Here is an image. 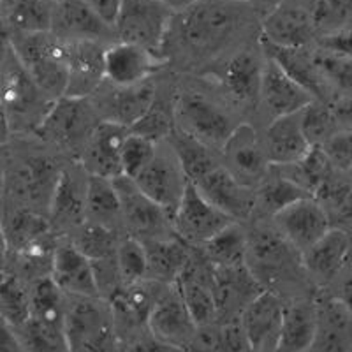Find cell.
<instances>
[{
    "label": "cell",
    "instance_id": "cell-27",
    "mask_svg": "<svg viewBox=\"0 0 352 352\" xmlns=\"http://www.w3.org/2000/svg\"><path fill=\"white\" fill-rule=\"evenodd\" d=\"M308 9L276 6L261 21V41L276 48H308L316 37Z\"/></svg>",
    "mask_w": 352,
    "mask_h": 352
},
{
    "label": "cell",
    "instance_id": "cell-24",
    "mask_svg": "<svg viewBox=\"0 0 352 352\" xmlns=\"http://www.w3.org/2000/svg\"><path fill=\"white\" fill-rule=\"evenodd\" d=\"M349 252H351L349 231L331 228L312 247H308L305 252L300 254L301 266L308 278H312L320 287H326L347 266H351Z\"/></svg>",
    "mask_w": 352,
    "mask_h": 352
},
{
    "label": "cell",
    "instance_id": "cell-55",
    "mask_svg": "<svg viewBox=\"0 0 352 352\" xmlns=\"http://www.w3.org/2000/svg\"><path fill=\"white\" fill-rule=\"evenodd\" d=\"M160 351V342L150 338H138V340L131 342L125 349L118 352H159Z\"/></svg>",
    "mask_w": 352,
    "mask_h": 352
},
{
    "label": "cell",
    "instance_id": "cell-46",
    "mask_svg": "<svg viewBox=\"0 0 352 352\" xmlns=\"http://www.w3.org/2000/svg\"><path fill=\"white\" fill-rule=\"evenodd\" d=\"M300 118L301 129H303V134L310 146H319L335 132L342 131L336 124L328 102H324V100L314 99L310 104L301 109Z\"/></svg>",
    "mask_w": 352,
    "mask_h": 352
},
{
    "label": "cell",
    "instance_id": "cell-7",
    "mask_svg": "<svg viewBox=\"0 0 352 352\" xmlns=\"http://www.w3.org/2000/svg\"><path fill=\"white\" fill-rule=\"evenodd\" d=\"M245 266L263 289L289 280L296 270H303L300 252L275 228L247 232Z\"/></svg>",
    "mask_w": 352,
    "mask_h": 352
},
{
    "label": "cell",
    "instance_id": "cell-28",
    "mask_svg": "<svg viewBox=\"0 0 352 352\" xmlns=\"http://www.w3.org/2000/svg\"><path fill=\"white\" fill-rule=\"evenodd\" d=\"M316 312L317 331L310 351L351 352V305L329 294L316 301Z\"/></svg>",
    "mask_w": 352,
    "mask_h": 352
},
{
    "label": "cell",
    "instance_id": "cell-5",
    "mask_svg": "<svg viewBox=\"0 0 352 352\" xmlns=\"http://www.w3.org/2000/svg\"><path fill=\"white\" fill-rule=\"evenodd\" d=\"M11 50L44 96L52 100L65 96L67 71L62 39L52 34H14Z\"/></svg>",
    "mask_w": 352,
    "mask_h": 352
},
{
    "label": "cell",
    "instance_id": "cell-12",
    "mask_svg": "<svg viewBox=\"0 0 352 352\" xmlns=\"http://www.w3.org/2000/svg\"><path fill=\"white\" fill-rule=\"evenodd\" d=\"M224 168L240 184L256 188L270 171V160L264 152L261 134L250 124H238L220 148Z\"/></svg>",
    "mask_w": 352,
    "mask_h": 352
},
{
    "label": "cell",
    "instance_id": "cell-14",
    "mask_svg": "<svg viewBox=\"0 0 352 352\" xmlns=\"http://www.w3.org/2000/svg\"><path fill=\"white\" fill-rule=\"evenodd\" d=\"M88 173L80 162L64 166L56 178L48 204L50 228L58 231H76L85 222Z\"/></svg>",
    "mask_w": 352,
    "mask_h": 352
},
{
    "label": "cell",
    "instance_id": "cell-31",
    "mask_svg": "<svg viewBox=\"0 0 352 352\" xmlns=\"http://www.w3.org/2000/svg\"><path fill=\"white\" fill-rule=\"evenodd\" d=\"M166 285L143 278V280L132 282V284H122L106 298L111 308L113 320L127 324L129 328L134 326H146L150 312L160 292L164 291Z\"/></svg>",
    "mask_w": 352,
    "mask_h": 352
},
{
    "label": "cell",
    "instance_id": "cell-10",
    "mask_svg": "<svg viewBox=\"0 0 352 352\" xmlns=\"http://www.w3.org/2000/svg\"><path fill=\"white\" fill-rule=\"evenodd\" d=\"M232 222L234 220L213 206L192 182H187L180 203L171 217L176 236L194 248H199Z\"/></svg>",
    "mask_w": 352,
    "mask_h": 352
},
{
    "label": "cell",
    "instance_id": "cell-39",
    "mask_svg": "<svg viewBox=\"0 0 352 352\" xmlns=\"http://www.w3.org/2000/svg\"><path fill=\"white\" fill-rule=\"evenodd\" d=\"M67 294L58 289L52 276H37L28 280V317L43 324L64 326Z\"/></svg>",
    "mask_w": 352,
    "mask_h": 352
},
{
    "label": "cell",
    "instance_id": "cell-30",
    "mask_svg": "<svg viewBox=\"0 0 352 352\" xmlns=\"http://www.w3.org/2000/svg\"><path fill=\"white\" fill-rule=\"evenodd\" d=\"M157 87L152 80L143 81L132 87H111V92L106 94L96 106L100 120L113 122L125 129H131L141 116L148 111L155 99Z\"/></svg>",
    "mask_w": 352,
    "mask_h": 352
},
{
    "label": "cell",
    "instance_id": "cell-9",
    "mask_svg": "<svg viewBox=\"0 0 352 352\" xmlns=\"http://www.w3.org/2000/svg\"><path fill=\"white\" fill-rule=\"evenodd\" d=\"M175 14L157 0H122L113 32L120 43L138 44L160 55Z\"/></svg>",
    "mask_w": 352,
    "mask_h": 352
},
{
    "label": "cell",
    "instance_id": "cell-19",
    "mask_svg": "<svg viewBox=\"0 0 352 352\" xmlns=\"http://www.w3.org/2000/svg\"><path fill=\"white\" fill-rule=\"evenodd\" d=\"M213 206L234 222H243L254 217L256 192L240 182L220 164L194 184Z\"/></svg>",
    "mask_w": 352,
    "mask_h": 352
},
{
    "label": "cell",
    "instance_id": "cell-42",
    "mask_svg": "<svg viewBox=\"0 0 352 352\" xmlns=\"http://www.w3.org/2000/svg\"><path fill=\"white\" fill-rule=\"evenodd\" d=\"M74 232L76 234L71 241L81 254L88 257L90 263L115 259L120 232H115L102 226L90 224V222H83Z\"/></svg>",
    "mask_w": 352,
    "mask_h": 352
},
{
    "label": "cell",
    "instance_id": "cell-50",
    "mask_svg": "<svg viewBox=\"0 0 352 352\" xmlns=\"http://www.w3.org/2000/svg\"><path fill=\"white\" fill-rule=\"evenodd\" d=\"M157 146H159V143H155V141L129 131L120 150L122 175L131 178V180L134 176H138V173L155 155Z\"/></svg>",
    "mask_w": 352,
    "mask_h": 352
},
{
    "label": "cell",
    "instance_id": "cell-8",
    "mask_svg": "<svg viewBox=\"0 0 352 352\" xmlns=\"http://www.w3.org/2000/svg\"><path fill=\"white\" fill-rule=\"evenodd\" d=\"M236 125L228 109L203 94L192 90L176 94L175 127L194 136L215 152H220Z\"/></svg>",
    "mask_w": 352,
    "mask_h": 352
},
{
    "label": "cell",
    "instance_id": "cell-21",
    "mask_svg": "<svg viewBox=\"0 0 352 352\" xmlns=\"http://www.w3.org/2000/svg\"><path fill=\"white\" fill-rule=\"evenodd\" d=\"M264 58L256 52L241 50L213 71V78L220 85L228 99L241 106H254L259 100L261 78Z\"/></svg>",
    "mask_w": 352,
    "mask_h": 352
},
{
    "label": "cell",
    "instance_id": "cell-40",
    "mask_svg": "<svg viewBox=\"0 0 352 352\" xmlns=\"http://www.w3.org/2000/svg\"><path fill=\"white\" fill-rule=\"evenodd\" d=\"M56 0H11L6 20L14 34H52Z\"/></svg>",
    "mask_w": 352,
    "mask_h": 352
},
{
    "label": "cell",
    "instance_id": "cell-43",
    "mask_svg": "<svg viewBox=\"0 0 352 352\" xmlns=\"http://www.w3.org/2000/svg\"><path fill=\"white\" fill-rule=\"evenodd\" d=\"M0 317L12 328L28 319V284L8 270L0 276Z\"/></svg>",
    "mask_w": 352,
    "mask_h": 352
},
{
    "label": "cell",
    "instance_id": "cell-37",
    "mask_svg": "<svg viewBox=\"0 0 352 352\" xmlns=\"http://www.w3.org/2000/svg\"><path fill=\"white\" fill-rule=\"evenodd\" d=\"M166 144L175 153L185 178L192 184H196L206 173L222 164L215 150L201 143L199 140H196L187 132L180 131L178 127L169 132V136L166 138Z\"/></svg>",
    "mask_w": 352,
    "mask_h": 352
},
{
    "label": "cell",
    "instance_id": "cell-61",
    "mask_svg": "<svg viewBox=\"0 0 352 352\" xmlns=\"http://www.w3.org/2000/svg\"><path fill=\"white\" fill-rule=\"evenodd\" d=\"M236 2H243V4L250 6V4H252V2H254V0H236Z\"/></svg>",
    "mask_w": 352,
    "mask_h": 352
},
{
    "label": "cell",
    "instance_id": "cell-51",
    "mask_svg": "<svg viewBox=\"0 0 352 352\" xmlns=\"http://www.w3.org/2000/svg\"><path fill=\"white\" fill-rule=\"evenodd\" d=\"M320 152L324 153L329 164L336 171L349 175L352 164V152H351V131H338L322 144H319Z\"/></svg>",
    "mask_w": 352,
    "mask_h": 352
},
{
    "label": "cell",
    "instance_id": "cell-35",
    "mask_svg": "<svg viewBox=\"0 0 352 352\" xmlns=\"http://www.w3.org/2000/svg\"><path fill=\"white\" fill-rule=\"evenodd\" d=\"M261 46L264 50V55L280 65L282 71L298 85H301L307 92L312 94L314 99L324 100L326 85L316 67L314 52L308 48H276L263 41H261Z\"/></svg>",
    "mask_w": 352,
    "mask_h": 352
},
{
    "label": "cell",
    "instance_id": "cell-22",
    "mask_svg": "<svg viewBox=\"0 0 352 352\" xmlns=\"http://www.w3.org/2000/svg\"><path fill=\"white\" fill-rule=\"evenodd\" d=\"M129 129L113 122L100 120L90 132L80 150V162L85 171L100 178L122 176L120 150Z\"/></svg>",
    "mask_w": 352,
    "mask_h": 352
},
{
    "label": "cell",
    "instance_id": "cell-57",
    "mask_svg": "<svg viewBox=\"0 0 352 352\" xmlns=\"http://www.w3.org/2000/svg\"><path fill=\"white\" fill-rule=\"evenodd\" d=\"M9 52H11V36L6 32L4 28L0 27V65L4 64Z\"/></svg>",
    "mask_w": 352,
    "mask_h": 352
},
{
    "label": "cell",
    "instance_id": "cell-17",
    "mask_svg": "<svg viewBox=\"0 0 352 352\" xmlns=\"http://www.w3.org/2000/svg\"><path fill=\"white\" fill-rule=\"evenodd\" d=\"M285 301L278 292L264 289L240 314V324L252 352H275Z\"/></svg>",
    "mask_w": 352,
    "mask_h": 352
},
{
    "label": "cell",
    "instance_id": "cell-52",
    "mask_svg": "<svg viewBox=\"0 0 352 352\" xmlns=\"http://www.w3.org/2000/svg\"><path fill=\"white\" fill-rule=\"evenodd\" d=\"M317 50L336 53V55H351V30L342 28V30H336V32L322 34Z\"/></svg>",
    "mask_w": 352,
    "mask_h": 352
},
{
    "label": "cell",
    "instance_id": "cell-36",
    "mask_svg": "<svg viewBox=\"0 0 352 352\" xmlns=\"http://www.w3.org/2000/svg\"><path fill=\"white\" fill-rule=\"evenodd\" d=\"M85 222L102 226L115 232H120L124 229L120 199H118L113 180L88 175Z\"/></svg>",
    "mask_w": 352,
    "mask_h": 352
},
{
    "label": "cell",
    "instance_id": "cell-23",
    "mask_svg": "<svg viewBox=\"0 0 352 352\" xmlns=\"http://www.w3.org/2000/svg\"><path fill=\"white\" fill-rule=\"evenodd\" d=\"M164 58L131 43L111 44L104 50V81L111 87H132L148 81Z\"/></svg>",
    "mask_w": 352,
    "mask_h": 352
},
{
    "label": "cell",
    "instance_id": "cell-6",
    "mask_svg": "<svg viewBox=\"0 0 352 352\" xmlns=\"http://www.w3.org/2000/svg\"><path fill=\"white\" fill-rule=\"evenodd\" d=\"M99 122V113L90 97L62 96L50 104L32 134L60 148L81 150Z\"/></svg>",
    "mask_w": 352,
    "mask_h": 352
},
{
    "label": "cell",
    "instance_id": "cell-34",
    "mask_svg": "<svg viewBox=\"0 0 352 352\" xmlns=\"http://www.w3.org/2000/svg\"><path fill=\"white\" fill-rule=\"evenodd\" d=\"M52 32L58 39L100 41L113 34L81 0H56Z\"/></svg>",
    "mask_w": 352,
    "mask_h": 352
},
{
    "label": "cell",
    "instance_id": "cell-56",
    "mask_svg": "<svg viewBox=\"0 0 352 352\" xmlns=\"http://www.w3.org/2000/svg\"><path fill=\"white\" fill-rule=\"evenodd\" d=\"M9 140H11V127H9L4 102H2V97H0V144L9 143Z\"/></svg>",
    "mask_w": 352,
    "mask_h": 352
},
{
    "label": "cell",
    "instance_id": "cell-15",
    "mask_svg": "<svg viewBox=\"0 0 352 352\" xmlns=\"http://www.w3.org/2000/svg\"><path fill=\"white\" fill-rule=\"evenodd\" d=\"M67 87L65 96L90 97L104 83V50L99 41L62 39Z\"/></svg>",
    "mask_w": 352,
    "mask_h": 352
},
{
    "label": "cell",
    "instance_id": "cell-25",
    "mask_svg": "<svg viewBox=\"0 0 352 352\" xmlns=\"http://www.w3.org/2000/svg\"><path fill=\"white\" fill-rule=\"evenodd\" d=\"M314 100V96L307 92L301 85L289 78L280 65L275 64L272 58L264 56L263 78H261L259 88V100L270 116V122L278 118V116L292 115L298 113L310 104Z\"/></svg>",
    "mask_w": 352,
    "mask_h": 352
},
{
    "label": "cell",
    "instance_id": "cell-16",
    "mask_svg": "<svg viewBox=\"0 0 352 352\" xmlns=\"http://www.w3.org/2000/svg\"><path fill=\"white\" fill-rule=\"evenodd\" d=\"M273 220L276 231L300 254L312 247L331 229L328 213L314 197H303L289 204L287 208L276 213Z\"/></svg>",
    "mask_w": 352,
    "mask_h": 352
},
{
    "label": "cell",
    "instance_id": "cell-53",
    "mask_svg": "<svg viewBox=\"0 0 352 352\" xmlns=\"http://www.w3.org/2000/svg\"><path fill=\"white\" fill-rule=\"evenodd\" d=\"M81 2H83V4L87 6L102 23L108 25L113 30L116 16H118V11H120L122 0H81Z\"/></svg>",
    "mask_w": 352,
    "mask_h": 352
},
{
    "label": "cell",
    "instance_id": "cell-59",
    "mask_svg": "<svg viewBox=\"0 0 352 352\" xmlns=\"http://www.w3.org/2000/svg\"><path fill=\"white\" fill-rule=\"evenodd\" d=\"M8 256H9V250H8V245H6L4 236H2V231H0V276L2 273L6 272V266H8Z\"/></svg>",
    "mask_w": 352,
    "mask_h": 352
},
{
    "label": "cell",
    "instance_id": "cell-13",
    "mask_svg": "<svg viewBox=\"0 0 352 352\" xmlns=\"http://www.w3.org/2000/svg\"><path fill=\"white\" fill-rule=\"evenodd\" d=\"M132 182L144 196L173 217L188 180L171 148H162L159 143L155 155Z\"/></svg>",
    "mask_w": 352,
    "mask_h": 352
},
{
    "label": "cell",
    "instance_id": "cell-45",
    "mask_svg": "<svg viewBox=\"0 0 352 352\" xmlns=\"http://www.w3.org/2000/svg\"><path fill=\"white\" fill-rule=\"evenodd\" d=\"M173 129H175V99H162L159 97V94H155V99L148 111L144 113L141 120L136 122L129 131L148 138L155 143H162Z\"/></svg>",
    "mask_w": 352,
    "mask_h": 352
},
{
    "label": "cell",
    "instance_id": "cell-3",
    "mask_svg": "<svg viewBox=\"0 0 352 352\" xmlns=\"http://www.w3.org/2000/svg\"><path fill=\"white\" fill-rule=\"evenodd\" d=\"M64 335L69 352H118L109 303L102 298L67 296Z\"/></svg>",
    "mask_w": 352,
    "mask_h": 352
},
{
    "label": "cell",
    "instance_id": "cell-32",
    "mask_svg": "<svg viewBox=\"0 0 352 352\" xmlns=\"http://www.w3.org/2000/svg\"><path fill=\"white\" fill-rule=\"evenodd\" d=\"M141 243L146 256V278L162 285L175 284L194 254V247L176 234L143 240Z\"/></svg>",
    "mask_w": 352,
    "mask_h": 352
},
{
    "label": "cell",
    "instance_id": "cell-1",
    "mask_svg": "<svg viewBox=\"0 0 352 352\" xmlns=\"http://www.w3.org/2000/svg\"><path fill=\"white\" fill-rule=\"evenodd\" d=\"M250 6L236 0H196L180 11L178 37L197 58L224 52L250 23Z\"/></svg>",
    "mask_w": 352,
    "mask_h": 352
},
{
    "label": "cell",
    "instance_id": "cell-38",
    "mask_svg": "<svg viewBox=\"0 0 352 352\" xmlns=\"http://www.w3.org/2000/svg\"><path fill=\"white\" fill-rule=\"evenodd\" d=\"M256 192V206L254 215L261 217H275L282 210L287 208L289 204L296 203L303 197H312L305 192L298 184L282 175L276 168H270L268 175L254 188Z\"/></svg>",
    "mask_w": 352,
    "mask_h": 352
},
{
    "label": "cell",
    "instance_id": "cell-18",
    "mask_svg": "<svg viewBox=\"0 0 352 352\" xmlns=\"http://www.w3.org/2000/svg\"><path fill=\"white\" fill-rule=\"evenodd\" d=\"M146 328L153 340L160 344L178 349H185L188 344L197 326L188 316L175 284L166 285L164 291L160 292L146 320Z\"/></svg>",
    "mask_w": 352,
    "mask_h": 352
},
{
    "label": "cell",
    "instance_id": "cell-29",
    "mask_svg": "<svg viewBox=\"0 0 352 352\" xmlns=\"http://www.w3.org/2000/svg\"><path fill=\"white\" fill-rule=\"evenodd\" d=\"M270 166H291L312 148L301 129L300 111L272 120L261 136Z\"/></svg>",
    "mask_w": 352,
    "mask_h": 352
},
{
    "label": "cell",
    "instance_id": "cell-26",
    "mask_svg": "<svg viewBox=\"0 0 352 352\" xmlns=\"http://www.w3.org/2000/svg\"><path fill=\"white\" fill-rule=\"evenodd\" d=\"M50 276L67 296L100 298L92 263L72 241H56Z\"/></svg>",
    "mask_w": 352,
    "mask_h": 352
},
{
    "label": "cell",
    "instance_id": "cell-2",
    "mask_svg": "<svg viewBox=\"0 0 352 352\" xmlns=\"http://www.w3.org/2000/svg\"><path fill=\"white\" fill-rule=\"evenodd\" d=\"M60 169L50 157L37 153H16L9 157L2 180L4 194L0 199L48 217L50 197Z\"/></svg>",
    "mask_w": 352,
    "mask_h": 352
},
{
    "label": "cell",
    "instance_id": "cell-33",
    "mask_svg": "<svg viewBox=\"0 0 352 352\" xmlns=\"http://www.w3.org/2000/svg\"><path fill=\"white\" fill-rule=\"evenodd\" d=\"M317 331L316 301L284 303L275 352H308Z\"/></svg>",
    "mask_w": 352,
    "mask_h": 352
},
{
    "label": "cell",
    "instance_id": "cell-60",
    "mask_svg": "<svg viewBox=\"0 0 352 352\" xmlns=\"http://www.w3.org/2000/svg\"><path fill=\"white\" fill-rule=\"evenodd\" d=\"M159 352H185L184 349H178V347H171V345H166V344H160V351Z\"/></svg>",
    "mask_w": 352,
    "mask_h": 352
},
{
    "label": "cell",
    "instance_id": "cell-49",
    "mask_svg": "<svg viewBox=\"0 0 352 352\" xmlns=\"http://www.w3.org/2000/svg\"><path fill=\"white\" fill-rule=\"evenodd\" d=\"M351 0H314L312 9H310V18H312L316 32L329 34L349 28L351 21Z\"/></svg>",
    "mask_w": 352,
    "mask_h": 352
},
{
    "label": "cell",
    "instance_id": "cell-44",
    "mask_svg": "<svg viewBox=\"0 0 352 352\" xmlns=\"http://www.w3.org/2000/svg\"><path fill=\"white\" fill-rule=\"evenodd\" d=\"M12 329L25 352H69L62 328L43 324L28 317L25 322Z\"/></svg>",
    "mask_w": 352,
    "mask_h": 352
},
{
    "label": "cell",
    "instance_id": "cell-20",
    "mask_svg": "<svg viewBox=\"0 0 352 352\" xmlns=\"http://www.w3.org/2000/svg\"><path fill=\"white\" fill-rule=\"evenodd\" d=\"M212 291L217 307V319H238L243 308L264 291L245 264L212 266Z\"/></svg>",
    "mask_w": 352,
    "mask_h": 352
},
{
    "label": "cell",
    "instance_id": "cell-47",
    "mask_svg": "<svg viewBox=\"0 0 352 352\" xmlns=\"http://www.w3.org/2000/svg\"><path fill=\"white\" fill-rule=\"evenodd\" d=\"M115 264L122 284H132L146 278V256L143 243L131 234L120 236L116 245Z\"/></svg>",
    "mask_w": 352,
    "mask_h": 352
},
{
    "label": "cell",
    "instance_id": "cell-11",
    "mask_svg": "<svg viewBox=\"0 0 352 352\" xmlns=\"http://www.w3.org/2000/svg\"><path fill=\"white\" fill-rule=\"evenodd\" d=\"M113 185L120 199L125 234H131L141 241L175 234L171 215L144 196L131 178L124 175L116 176L113 178Z\"/></svg>",
    "mask_w": 352,
    "mask_h": 352
},
{
    "label": "cell",
    "instance_id": "cell-41",
    "mask_svg": "<svg viewBox=\"0 0 352 352\" xmlns=\"http://www.w3.org/2000/svg\"><path fill=\"white\" fill-rule=\"evenodd\" d=\"M201 256L206 259L210 266H238L245 264L247 252V231L240 222H232L215 236L210 238L204 245L197 248Z\"/></svg>",
    "mask_w": 352,
    "mask_h": 352
},
{
    "label": "cell",
    "instance_id": "cell-54",
    "mask_svg": "<svg viewBox=\"0 0 352 352\" xmlns=\"http://www.w3.org/2000/svg\"><path fill=\"white\" fill-rule=\"evenodd\" d=\"M0 352H25L12 326H9L2 317H0Z\"/></svg>",
    "mask_w": 352,
    "mask_h": 352
},
{
    "label": "cell",
    "instance_id": "cell-4",
    "mask_svg": "<svg viewBox=\"0 0 352 352\" xmlns=\"http://www.w3.org/2000/svg\"><path fill=\"white\" fill-rule=\"evenodd\" d=\"M0 97L8 113L11 134H32L53 102L28 76L12 50L0 65Z\"/></svg>",
    "mask_w": 352,
    "mask_h": 352
},
{
    "label": "cell",
    "instance_id": "cell-58",
    "mask_svg": "<svg viewBox=\"0 0 352 352\" xmlns=\"http://www.w3.org/2000/svg\"><path fill=\"white\" fill-rule=\"evenodd\" d=\"M157 2L168 6V8L173 9L175 12H180L184 11V9H187L190 4H194L196 0H157Z\"/></svg>",
    "mask_w": 352,
    "mask_h": 352
},
{
    "label": "cell",
    "instance_id": "cell-48",
    "mask_svg": "<svg viewBox=\"0 0 352 352\" xmlns=\"http://www.w3.org/2000/svg\"><path fill=\"white\" fill-rule=\"evenodd\" d=\"M314 62L324 85H333L340 96H349L352 83V58L351 55H336V53L314 52Z\"/></svg>",
    "mask_w": 352,
    "mask_h": 352
}]
</instances>
